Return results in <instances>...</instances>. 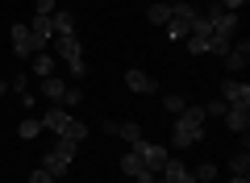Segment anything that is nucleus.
<instances>
[{
  "mask_svg": "<svg viewBox=\"0 0 250 183\" xmlns=\"http://www.w3.org/2000/svg\"><path fill=\"white\" fill-rule=\"evenodd\" d=\"M205 108H196V104H188L184 113L175 117V125H171V133H175V150H192L200 138H205Z\"/></svg>",
  "mask_w": 250,
  "mask_h": 183,
  "instance_id": "1",
  "label": "nucleus"
},
{
  "mask_svg": "<svg viewBox=\"0 0 250 183\" xmlns=\"http://www.w3.org/2000/svg\"><path fill=\"white\" fill-rule=\"evenodd\" d=\"M205 17H208V25H213V34H225V38H233V29H238V13H225L221 4H217V0H208Z\"/></svg>",
  "mask_w": 250,
  "mask_h": 183,
  "instance_id": "2",
  "label": "nucleus"
},
{
  "mask_svg": "<svg viewBox=\"0 0 250 183\" xmlns=\"http://www.w3.org/2000/svg\"><path fill=\"white\" fill-rule=\"evenodd\" d=\"M138 158H142V166H146L150 175H159L163 166H167L171 150H167V146H159V142H142V146H138Z\"/></svg>",
  "mask_w": 250,
  "mask_h": 183,
  "instance_id": "3",
  "label": "nucleus"
},
{
  "mask_svg": "<svg viewBox=\"0 0 250 183\" xmlns=\"http://www.w3.org/2000/svg\"><path fill=\"white\" fill-rule=\"evenodd\" d=\"M221 100H225V104H229V108H250V87L246 83H242V79H225V83H221Z\"/></svg>",
  "mask_w": 250,
  "mask_h": 183,
  "instance_id": "4",
  "label": "nucleus"
},
{
  "mask_svg": "<svg viewBox=\"0 0 250 183\" xmlns=\"http://www.w3.org/2000/svg\"><path fill=\"white\" fill-rule=\"evenodd\" d=\"M9 38H13V54H21V59L34 54V38H29V25H25V21H13V25H9Z\"/></svg>",
  "mask_w": 250,
  "mask_h": 183,
  "instance_id": "5",
  "label": "nucleus"
},
{
  "mask_svg": "<svg viewBox=\"0 0 250 183\" xmlns=\"http://www.w3.org/2000/svg\"><path fill=\"white\" fill-rule=\"evenodd\" d=\"M200 17V9L196 4H192V0H175V4H171V21L167 25H184L188 34H192V21Z\"/></svg>",
  "mask_w": 250,
  "mask_h": 183,
  "instance_id": "6",
  "label": "nucleus"
},
{
  "mask_svg": "<svg viewBox=\"0 0 250 183\" xmlns=\"http://www.w3.org/2000/svg\"><path fill=\"white\" fill-rule=\"evenodd\" d=\"M50 46H54V54H59L62 62L83 59V46H80V38H75V34H67V38H50Z\"/></svg>",
  "mask_w": 250,
  "mask_h": 183,
  "instance_id": "7",
  "label": "nucleus"
},
{
  "mask_svg": "<svg viewBox=\"0 0 250 183\" xmlns=\"http://www.w3.org/2000/svg\"><path fill=\"white\" fill-rule=\"evenodd\" d=\"M246 62H250V42L242 38V42H233V46H229V54H225V71H229V75H238Z\"/></svg>",
  "mask_w": 250,
  "mask_h": 183,
  "instance_id": "8",
  "label": "nucleus"
},
{
  "mask_svg": "<svg viewBox=\"0 0 250 183\" xmlns=\"http://www.w3.org/2000/svg\"><path fill=\"white\" fill-rule=\"evenodd\" d=\"M71 108H62V104H54L50 113H42V129H50V133H62L67 125H71Z\"/></svg>",
  "mask_w": 250,
  "mask_h": 183,
  "instance_id": "9",
  "label": "nucleus"
},
{
  "mask_svg": "<svg viewBox=\"0 0 250 183\" xmlns=\"http://www.w3.org/2000/svg\"><path fill=\"white\" fill-rule=\"evenodd\" d=\"M125 87H129V92H142V96H150V92H159V83H154V75H146V71H125Z\"/></svg>",
  "mask_w": 250,
  "mask_h": 183,
  "instance_id": "10",
  "label": "nucleus"
},
{
  "mask_svg": "<svg viewBox=\"0 0 250 183\" xmlns=\"http://www.w3.org/2000/svg\"><path fill=\"white\" fill-rule=\"evenodd\" d=\"M67 87H71L67 79H59V75H46V79H42V96L50 100V104H62V96H67Z\"/></svg>",
  "mask_w": 250,
  "mask_h": 183,
  "instance_id": "11",
  "label": "nucleus"
},
{
  "mask_svg": "<svg viewBox=\"0 0 250 183\" xmlns=\"http://www.w3.org/2000/svg\"><path fill=\"white\" fill-rule=\"evenodd\" d=\"M50 29H54V38H67V34H75V17L67 9H54L50 13Z\"/></svg>",
  "mask_w": 250,
  "mask_h": 183,
  "instance_id": "12",
  "label": "nucleus"
},
{
  "mask_svg": "<svg viewBox=\"0 0 250 183\" xmlns=\"http://www.w3.org/2000/svg\"><path fill=\"white\" fill-rule=\"evenodd\" d=\"M117 138H125V142H129V150H138V146H142V125H138V121H117Z\"/></svg>",
  "mask_w": 250,
  "mask_h": 183,
  "instance_id": "13",
  "label": "nucleus"
},
{
  "mask_svg": "<svg viewBox=\"0 0 250 183\" xmlns=\"http://www.w3.org/2000/svg\"><path fill=\"white\" fill-rule=\"evenodd\" d=\"M225 129L246 133L250 129V108H225Z\"/></svg>",
  "mask_w": 250,
  "mask_h": 183,
  "instance_id": "14",
  "label": "nucleus"
},
{
  "mask_svg": "<svg viewBox=\"0 0 250 183\" xmlns=\"http://www.w3.org/2000/svg\"><path fill=\"white\" fill-rule=\"evenodd\" d=\"M67 166H71V158H62V154H59V150H50V154H46V158H42V171H50V175H54V179H59V175H62V171H67Z\"/></svg>",
  "mask_w": 250,
  "mask_h": 183,
  "instance_id": "15",
  "label": "nucleus"
},
{
  "mask_svg": "<svg viewBox=\"0 0 250 183\" xmlns=\"http://www.w3.org/2000/svg\"><path fill=\"white\" fill-rule=\"evenodd\" d=\"M163 179H167V183H179V179H188V166L184 163H179V158H167V166H163Z\"/></svg>",
  "mask_w": 250,
  "mask_h": 183,
  "instance_id": "16",
  "label": "nucleus"
},
{
  "mask_svg": "<svg viewBox=\"0 0 250 183\" xmlns=\"http://www.w3.org/2000/svg\"><path fill=\"white\" fill-rule=\"evenodd\" d=\"M146 166H142V158H138V150H129V154H121V175H129V179H134V175H142Z\"/></svg>",
  "mask_w": 250,
  "mask_h": 183,
  "instance_id": "17",
  "label": "nucleus"
},
{
  "mask_svg": "<svg viewBox=\"0 0 250 183\" xmlns=\"http://www.w3.org/2000/svg\"><path fill=\"white\" fill-rule=\"evenodd\" d=\"M146 21H150V25H167L171 21V4H150V9H146Z\"/></svg>",
  "mask_w": 250,
  "mask_h": 183,
  "instance_id": "18",
  "label": "nucleus"
},
{
  "mask_svg": "<svg viewBox=\"0 0 250 183\" xmlns=\"http://www.w3.org/2000/svg\"><path fill=\"white\" fill-rule=\"evenodd\" d=\"M163 108H167L171 117H179V113H184V108H188V100L179 96V92H167V96H163Z\"/></svg>",
  "mask_w": 250,
  "mask_h": 183,
  "instance_id": "19",
  "label": "nucleus"
},
{
  "mask_svg": "<svg viewBox=\"0 0 250 183\" xmlns=\"http://www.w3.org/2000/svg\"><path fill=\"white\" fill-rule=\"evenodd\" d=\"M17 133H21V142H34L38 133H42V121H34V117H25V121L17 125Z\"/></svg>",
  "mask_w": 250,
  "mask_h": 183,
  "instance_id": "20",
  "label": "nucleus"
},
{
  "mask_svg": "<svg viewBox=\"0 0 250 183\" xmlns=\"http://www.w3.org/2000/svg\"><path fill=\"white\" fill-rule=\"evenodd\" d=\"M229 46H233V38H225V34H213V38H208V54H221V59H225Z\"/></svg>",
  "mask_w": 250,
  "mask_h": 183,
  "instance_id": "21",
  "label": "nucleus"
},
{
  "mask_svg": "<svg viewBox=\"0 0 250 183\" xmlns=\"http://www.w3.org/2000/svg\"><path fill=\"white\" fill-rule=\"evenodd\" d=\"M34 75H38V79L54 75V59H50V54H46V50H42V54H38V59H34Z\"/></svg>",
  "mask_w": 250,
  "mask_h": 183,
  "instance_id": "22",
  "label": "nucleus"
},
{
  "mask_svg": "<svg viewBox=\"0 0 250 183\" xmlns=\"http://www.w3.org/2000/svg\"><path fill=\"white\" fill-rule=\"evenodd\" d=\"M192 179H196V183H213L217 179V163H200L196 171H192Z\"/></svg>",
  "mask_w": 250,
  "mask_h": 183,
  "instance_id": "23",
  "label": "nucleus"
},
{
  "mask_svg": "<svg viewBox=\"0 0 250 183\" xmlns=\"http://www.w3.org/2000/svg\"><path fill=\"white\" fill-rule=\"evenodd\" d=\"M59 138H71V142H83V138H88V125H80V121H75V117H71V125H67V129H62Z\"/></svg>",
  "mask_w": 250,
  "mask_h": 183,
  "instance_id": "24",
  "label": "nucleus"
},
{
  "mask_svg": "<svg viewBox=\"0 0 250 183\" xmlns=\"http://www.w3.org/2000/svg\"><path fill=\"white\" fill-rule=\"evenodd\" d=\"M229 171H233V175H250V154H246V150L229 158Z\"/></svg>",
  "mask_w": 250,
  "mask_h": 183,
  "instance_id": "25",
  "label": "nucleus"
},
{
  "mask_svg": "<svg viewBox=\"0 0 250 183\" xmlns=\"http://www.w3.org/2000/svg\"><path fill=\"white\" fill-rule=\"evenodd\" d=\"M192 34H196V38H205V42L213 38V25H208V17H205V13H200V17L192 21Z\"/></svg>",
  "mask_w": 250,
  "mask_h": 183,
  "instance_id": "26",
  "label": "nucleus"
},
{
  "mask_svg": "<svg viewBox=\"0 0 250 183\" xmlns=\"http://www.w3.org/2000/svg\"><path fill=\"white\" fill-rule=\"evenodd\" d=\"M225 108H229V104H225L221 96H213V100L205 104V117H225Z\"/></svg>",
  "mask_w": 250,
  "mask_h": 183,
  "instance_id": "27",
  "label": "nucleus"
},
{
  "mask_svg": "<svg viewBox=\"0 0 250 183\" xmlns=\"http://www.w3.org/2000/svg\"><path fill=\"white\" fill-rule=\"evenodd\" d=\"M184 42H188V50H192V54H208V42H205V38H196V34H188Z\"/></svg>",
  "mask_w": 250,
  "mask_h": 183,
  "instance_id": "28",
  "label": "nucleus"
},
{
  "mask_svg": "<svg viewBox=\"0 0 250 183\" xmlns=\"http://www.w3.org/2000/svg\"><path fill=\"white\" fill-rule=\"evenodd\" d=\"M75 146H80V142H71V138H59V146H54V150H59L62 158H75Z\"/></svg>",
  "mask_w": 250,
  "mask_h": 183,
  "instance_id": "29",
  "label": "nucleus"
},
{
  "mask_svg": "<svg viewBox=\"0 0 250 183\" xmlns=\"http://www.w3.org/2000/svg\"><path fill=\"white\" fill-rule=\"evenodd\" d=\"M67 71H71L75 79H83V75H88V62H83V59H71V62H67Z\"/></svg>",
  "mask_w": 250,
  "mask_h": 183,
  "instance_id": "30",
  "label": "nucleus"
},
{
  "mask_svg": "<svg viewBox=\"0 0 250 183\" xmlns=\"http://www.w3.org/2000/svg\"><path fill=\"white\" fill-rule=\"evenodd\" d=\"M29 183H59V179H54V175H50V171H42V166H38V171H34V175H29Z\"/></svg>",
  "mask_w": 250,
  "mask_h": 183,
  "instance_id": "31",
  "label": "nucleus"
},
{
  "mask_svg": "<svg viewBox=\"0 0 250 183\" xmlns=\"http://www.w3.org/2000/svg\"><path fill=\"white\" fill-rule=\"evenodd\" d=\"M167 38H171V42H184L188 29H184V25H167Z\"/></svg>",
  "mask_w": 250,
  "mask_h": 183,
  "instance_id": "32",
  "label": "nucleus"
},
{
  "mask_svg": "<svg viewBox=\"0 0 250 183\" xmlns=\"http://www.w3.org/2000/svg\"><path fill=\"white\" fill-rule=\"evenodd\" d=\"M80 104V92H75V87H67V96H62V108H75Z\"/></svg>",
  "mask_w": 250,
  "mask_h": 183,
  "instance_id": "33",
  "label": "nucleus"
},
{
  "mask_svg": "<svg viewBox=\"0 0 250 183\" xmlns=\"http://www.w3.org/2000/svg\"><path fill=\"white\" fill-rule=\"evenodd\" d=\"M217 4H221V9H225V13H238V9H242V4H246V0H217Z\"/></svg>",
  "mask_w": 250,
  "mask_h": 183,
  "instance_id": "34",
  "label": "nucleus"
},
{
  "mask_svg": "<svg viewBox=\"0 0 250 183\" xmlns=\"http://www.w3.org/2000/svg\"><path fill=\"white\" fill-rule=\"evenodd\" d=\"M54 9H59V4H54V0H38V13H42V17H50Z\"/></svg>",
  "mask_w": 250,
  "mask_h": 183,
  "instance_id": "35",
  "label": "nucleus"
},
{
  "mask_svg": "<svg viewBox=\"0 0 250 183\" xmlns=\"http://www.w3.org/2000/svg\"><path fill=\"white\" fill-rule=\"evenodd\" d=\"M229 183H250V175H229Z\"/></svg>",
  "mask_w": 250,
  "mask_h": 183,
  "instance_id": "36",
  "label": "nucleus"
},
{
  "mask_svg": "<svg viewBox=\"0 0 250 183\" xmlns=\"http://www.w3.org/2000/svg\"><path fill=\"white\" fill-rule=\"evenodd\" d=\"M179 183H196V179H192V171H188V179H179Z\"/></svg>",
  "mask_w": 250,
  "mask_h": 183,
  "instance_id": "37",
  "label": "nucleus"
},
{
  "mask_svg": "<svg viewBox=\"0 0 250 183\" xmlns=\"http://www.w3.org/2000/svg\"><path fill=\"white\" fill-rule=\"evenodd\" d=\"M154 183H167V179H163V175H154Z\"/></svg>",
  "mask_w": 250,
  "mask_h": 183,
  "instance_id": "38",
  "label": "nucleus"
}]
</instances>
